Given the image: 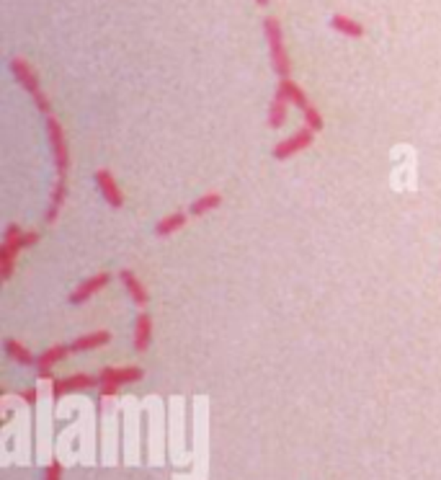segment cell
<instances>
[{
  "label": "cell",
  "instance_id": "cell-1",
  "mask_svg": "<svg viewBox=\"0 0 441 480\" xmlns=\"http://www.w3.org/2000/svg\"><path fill=\"white\" fill-rule=\"evenodd\" d=\"M263 34H266V42H269V55H271V65L279 78H289L292 75V60L287 55V47H284V31H281L279 19L274 16H266L263 19Z\"/></svg>",
  "mask_w": 441,
  "mask_h": 480
},
{
  "label": "cell",
  "instance_id": "cell-2",
  "mask_svg": "<svg viewBox=\"0 0 441 480\" xmlns=\"http://www.w3.org/2000/svg\"><path fill=\"white\" fill-rule=\"evenodd\" d=\"M144 377V372L140 367H103L99 372V395L101 398H111L117 395L122 385H132Z\"/></svg>",
  "mask_w": 441,
  "mask_h": 480
},
{
  "label": "cell",
  "instance_id": "cell-3",
  "mask_svg": "<svg viewBox=\"0 0 441 480\" xmlns=\"http://www.w3.org/2000/svg\"><path fill=\"white\" fill-rule=\"evenodd\" d=\"M21 235H24V230H21V225H16V222H10L8 227H6V233H3V243H0V279L8 281L10 276H13V269H16V258L21 256Z\"/></svg>",
  "mask_w": 441,
  "mask_h": 480
},
{
  "label": "cell",
  "instance_id": "cell-4",
  "mask_svg": "<svg viewBox=\"0 0 441 480\" xmlns=\"http://www.w3.org/2000/svg\"><path fill=\"white\" fill-rule=\"evenodd\" d=\"M47 137H49V147H52L57 173L65 179L67 168H70V147H67V137L63 132V124L54 117H47Z\"/></svg>",
  "mask_w": 441,
  "mask_h": 480
},
{
  "label": "cell",
  "instance_id": "cell-5",
  "mask_svg": "<svg viewBox=\"0 0 441 480\" xmlns=\"http://www.w3.org/2000/svg\"><path fill=\"white\" fill-rule=\"evenodd\" d=\"M99 385V377L93 374H85V372H78V374H70V377H60V380L52 382V400L60 403L65 395L70 392H83V390H90Z\"/></svg>",
  "mask_w": 441,
  "mask_h": 480
},
{
  "label": "cell",
  "instance_id": "cell-6",
  "mask_svg": "<svg viewBox=\"0 0 441 480\" xmlns=\"http://www.w3.org/2000/svg\"><path fill=\"white\" fill-rule=\"evenodd\" d=\"M315 142V132L310 127H302L299 132H294L292 137H287V140H281V142H276V147H274V158L276 160H289L292 155L302 153V150H307V147Z\"/></svg>",
  "mask_w": 441,
  "mask_h": 480
},
{
  "label": "cell",
  "instance_id": "cell-7",
  "mask_svg": "<svg viewBox=\"0 0 441 480\" xmlns=\"http://www.w3.org/2000/svg\"><path fill=\"white\" fill-rule=\"evenodd\" d=\"M10 73H13V78H16V83L24 88V91L34 99V96H39L42 93V83H39V73H36L34 67L24 60V57H13L10 60Z\"/></svg>",
  "mask_w": 441,
  "mask_h": 480
},
{
  "label": "cell",
  "instance_id": "cell-8",
  "mask_svg": "<svg viewBox=\"0 0 441 480\" xmlns=\"http://www.w3.org/2000/svg\"><path fill=\"white\" fill-rule=\"evenodd\" d=\"M111 281V274L101 272V274H93V276H88V279H83L75 290L70 292V297H67V302L70 305H83V302H88L93 295H99L101 290H106V284Z\"/></svg>",
  "mask_w": 441,
  "mask_h": 480
},
{
  "label": "cell",
  "instance_id": "cell-9",
  "mask_svg": "<svg viewBox=\"0 0 441 480\" xmlns=\"http://www.w3.org/2000/svg\"><path fill=\"white\" fill-rule=\"evenodd\" d=\"M93 179H96V186H99L101 197H103V201H106L108 207H114V209L124 207V194H122V189H119L117 179L111 176V171H106V168H99Z\"/></svg>",
  "mask_w": 441,
  "mask_h": 480
},
{
  "label": "cell",
  "instance_id": "cell-10",
  "mask_svg": "<svg viewBox=\"0 0 441 480\" xmlns=\"http://www.w3.org/2000/svg\"><path fill=\"white\" fill-rule=\"evenodd\" d=\"M67 354H72L70 351V344L65 346V344H54V346H49V349H44V351L39 354L36 356V377L39 380H49L52 377V367L54 364H60L67 356Z\"/></svg>",
  "mask_w": 441,
  "mask_h": 480
},
{
  "label": "cell",
  "instance_id": "cell-11",
  "mask_svg": "<svg viewBox=\"0 0 441 480\" xmlns=\"http://www.w3.org/2000/svg\"><path fill=\"white\" fill-rule=\"evenodd\" d=\"M119 279H122L126 295L132 297V302H135L137 308H144V305L150 302V295L144 290V284L140 281V276H137L132 269H122V272H119Z\"/></svg>",
  "mask_w": 441,
  "mask_h": 480
},
{
  "label": "cell",
  "instance_id": "cell-12",
  "mask_svg": "<svg viewBox=\"0 0 441 480\" xmlns=\"http://www.w3.org/2000/svg\"><path fill=\"white\" fill-rule=\"evenodd\" d=\"M150 341H153V317L147 313H140L135 320V351L144 354L150 349Z\"/></svg>",
  "mask_w": 441,
  "mask_h": 480
},
{
  "label": "cell",
  "instance_id": "cell-13",
  "mask_svg": "<svg viewBox=\"0 0 441 480\" xmlns=\"http://www.w3.org/2000/svg\"><path fill=\"white\" fill-rule=\"evenodd\" d=\"M111 341V333L108 331H93V333H85V336H78L75 341L70 344V351L72 354H83V351H93V349H101Z\"/></svg>",
  "mask_w": 441,
  "mask_h": 480
},
{
  "label": "cell",
  "instance_id": "cell-14",
  "mask_svg": "<svg viewBox=\"0 0 441 480\" xmlns=\"http://www.w3.org/2000/svg\"><path fill=\"white\" fill-rule=\"evenodd\" d=\"M276 91L284 96V99L292 104V106H297L299 111H305L307 106H310V99H307V93L299 88L297 83L292 81V78H279V88Z\"/></svg>",
  "mask_w": 441,
  "mask_h": 480
},
{
  "label": "cell",
  "instance_id": "cell-15",
  "mask_svg": "<svg viewBox=\"0 0 441 480\" xmlns=\"http://www.w3.org/2000/svg\"><path fill=\"white\" fill-rule=\"evenodd\" d=\"M65 199H67V183H65V179L60 176L52 189V197H49V209H47V215H44V220L49 225L57 222V217H60V212H63V207H65Z\"/></svg>",
  "mask_w": 441,
  "mask_h": 480
},
{
  "label": "cell",
  "instance_id": "cell-16",
  "mask_svg": "<svg viewBox=\"0 0 441 480\" xmlns=\"http://www.w3.org/2000/svg\"><path fill=\"white\" fill-rule=\"evenodd\" d=\"M3 349H6V354H8V359H13V362L21 364V367H31V364H36L34 354L28 351L21 341H16V338H6V341H3Z\"/></svg>",
  "mask_w": 441,
  "mask_h": 480
},
{
  "label": "cell",
  "instance_id": "cell-17",
  "mask_svg": "<svg viewBox=\"0 0 441 480\" xmlns=\"http://www.w3.org/2000/svg\"><path fill=\"white\" fill-rule=\"evenodd\" d=\"M331 28H333V31H338V34H343V37H351V39L364 37V26H361L359 21L349 19V16H343V13H335V16H331Z\"/></svg>",
  "mask_w": 441,
  "mask_h": 480
},
{
  "label": "cell",
  "instance_id": "cell-18",
  "mask_svg": "<svg viewBox=\"0 0 441 480\" xmlns=\"http://www.w3.org/2000/svg\"><path fill=\"white\" fill-rule=\"evenodd\" d=\"M289 117V101L276 91V96L271 99L269 104V127L271 129H279Z\"/></svg>",
  "mask_w": 441,
  "mask_h": 480
},
{
  "label": "cell",
  "instance_id": "cell-19",
  "mask_svg": "<svg viewBox=\"0 0 441 480\" xmlns=\"http://www.w3.org/2000/svg\"><path fill=\"white\" fill-rule=\"evenodd\" d=\"M189 222V215L186 212H173V215H168V217H163L158 225H155V235L158 238H165V235H173V233H178L181 227Z\"/></svg>",
  "mask_w": 441,
  "mask_h": 480
},
{
  "label": "cell",
  "instance_id": "cell-20",
  "mask_svg": "<svg viewBox=\"0 0 441 480\" xmlns=\"http://www.w3.org/2000/svg\"><path fill=\"white\" fill-rule=\"evenodd\" d=\"M222 204V194H204V197H199V199H194V204H191V215L194 217H204L207 212H212V209H217Z\"/></svg>",
  "mask_w": 441,
  "mask_h": 480
},
{
  "label": "cell",
  "instance_id": "cell-21",
  "mask_svg": "<svg viewBox=\"0 0 441 480\" xmlns=\"http://www.w3.org/2000/svg\"><path fill=\"white\" fill-rule=\"evenodd\" d=\"M302 114H305V127H310L313 132H320V129L325 127V119L320 117V111H317L313 104H310V106H307Z\"/></svg>",
  "mask_w": 441,
  "mask_h": 480
},
{
  "label": "cell",
  "instance_id": "cell-22",
  "mask_svg": "<svg viewBox=\"0 0 441 480\" xmlns=\"http://www.w3.org/2000/svg\"><path fill=\"white\" fill-rule=\"evenodd\" d=\"M63 472H65L63 462H60V460H52V462H49V465L44 467V472H42V480H63Z\"/></svg>",
  "mask_w": 441,
  "mask_h": 480
},
{
  "label": "cell",
  "instance_id": "cell-23",
  "mask_svg": "<svg viewBox=\"0 0 441 480\" xmlns=\"http://www.w3.org/2000/svg\"><path fill=\"white\" fill-rule=\"evenodd\" d=\"M36 398H39V392H36V388H28L21 392V400L26 403V406H36Z\"/></svg>",
  "mask_w": 441,
  "mask_h": 480
},
{
  "label": "cell",
  "instance_id": "cell-24",
  "mask_svg": "<svg viewBox=\"0 0 441 480\" xmlns=\"http://www.w3.org/2000/svg\"><path fill=\"white\" fill-rule=\"evenodd\" d=\"M256 3H258L261 8H269V3H271V0H256Z\"/></svg>",
  "mask_w": 441,
  "mask_h": 480
}]
</instances>
